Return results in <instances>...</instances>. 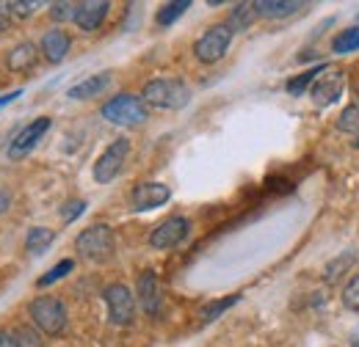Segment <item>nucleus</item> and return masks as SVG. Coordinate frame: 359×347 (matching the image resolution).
<instances>
[{
  "label": "nucleus",
  "instance_id": "nucleus-1",
  "mask_svg": "<svg viewBox=\"0 0 359 347\" xmlns=\"http://www.w3.org/2000/svg\"><path fill=\"white\" fill-rule=\"evenodd\" d=\"M191 91L182 80H172V78H161V80H149L144 86V102L161 111H180L188 105Z\"/></svg>",
  "mask_w": 359,
  "mask_h": 347
},
{
  "label": "nucleus",
  "instance_id": "nucleus-2",
  "mask_svg": "<svg viewBox=\"0 0 359 347\" xmlns=\"http://www.w3.org/2000/svg\"><path fill=\"white\" fill-rule=\"evenodd\" d=\"M75 248L81 251V257H86L91 262H105L114 257V248H116V237H114V229L105 226V223H94L89 229H83L75 240Z\"/></svg>",
  "mask_w": 359,
  "mask_h": 347
},
{
  "label": "nucleus",
  "instance_id": "nucleus-3",
  "mask_svg": "<svg viewBox=\"0 0 359 347\" xmlns=\"http://www.w3.org/2000/svg\"><path fill=\"white\" fill-rule=\"evenodd\" d=\"M102 116L111 122V125H119V127H135L147 119V108L144 102L133 97V94H119L114 97L111 102L102 105Z\"/></svg>",
  "mask_w": 359,
  "mask_h": 347
},
{
  "label": "nucleus",
  "instance_id": "nucleus-4",
  "mask_svg": "<svg viewBox=\"0 0 359 347\" xmlns=\"http://www.w3.org/2000/svg\"><path fill=\"white\" fill-rule=\"evenodd\" d=\"M31 317H34V323L45 334H50V337H55V334H61L67 328V309H64V304L58 298H53V295L36 298L31 304Z\"/></svg>",
  "mask_w": 359,
  "mask_h": 347
},
{
  "label": "nucleus",
  "instance_id": "nucleus-5",
  "mask_svg": "<svg viewBox=\"0 0 359 347\" xmlns=\"http://www.w3.org/2000/svg\"><path fill=\"white\" fill-rule=\"evenodd\" d=\"M229 42H232L229 25H213V28H208V31L196 39L194 52H196V58H199L202 64H216V61L224 58V52L229 50Z\"/></svg>",
  "mask_w": 359,
  "mask_h": 347
},
{
  "label": "nucleus",
  "instance_id": "nucleus-6",
  "mask_svg": "<svg viewBox=\"0 0 359 347\" xmlns=\"http://www.w3.org/2000/svg\"><path fill=\"white\" fill-rule=\"evenodd\" d=\"M128 152H130V141H128V138H116V141L100 155V160L94 163V179H97L100 185H105V182H111L114 176H119L125 160H128Z\"/></svg>",
  "mask_w": 359,
  "mask_h": 347
},
{
  "label": "nucleus",
  "instance_id": "nucleus-7",
  "mask_svg": "<svg viewBox=\"0 0 359 347\" xmlns=\"http://www.w3.org/2000/svg\"><path fill=\"white\" fill-rule=\"evenodd\" d=\"M105 304H108V317L114 325H130L135 317V298L125 284H111L105 287Z\"/></svg>",
  "mask_w": 359,
  "mask_h": 347
},
{
  "label": "nucleus",
  "instance_id": "nucleus-8",
  "mask_svg": "<svg viewBox=\"0 0 359 347\" xmlns=\"http://www.w3.org/2000/svg\"><path fill=\"white\" fill-rule=\"evenodd\" d=\"M343 86H346V78L340 69L334 66H323V72L315 78L313 86V102L318 108H326L332 102H337V97L343 94Z\"/></svg>",
  "mask_w": 359,
  "mask_h": 347
},
{
  "label": "nucleus",
  "instance_id": "nucleus-9",
  "mask_svg": "<svg viewBox=\"0 0 359 347\" xmlns=\"http://www.w3.org/2000/svg\"><path fill=\"white\" fill-rule=\"evenodd\" d=\"M188 232H191V223H188V218H169V220H163L161 226H155V232L149 234V246L152 248H175L180 246L185 237H188Z\"/></svg>",
  "mask_w": 359,
  "mask_h": 347
},
{
  "label": "nucleus",
  "instance_id": "nucleus-10",
  "mask_svg": "<svg viewBox=\"0 0 359 347\" xmlns=\"http://www.w3.org/2000/svg\"><path fill=\"white\" fill-rule=\"evenodd\" d=\"M50 130V119L47 116H39V119H34L25 130H20L14 135V141H11V146H8V155L11 157H22V155H28L39 141H42V135Z\"/></svg>",
  "mask_w": 359,
  "mask_h": 347
},
{
  "label": "nucleus",
  "instance_id": "nucleus-11",
  "mask_svg": "<svg viewBox=\"0 0 359 347\" xmlns=\"http://www.w3.org/2000/svg\"><path fill=\"white\" fill-rule=\"evenodd\" d=\"M172 199L169 185L163 182H141L133 190V207L135 210H155Z\"/></svg>",
  "mask_w": 359,
  "mask_h": 347
},
{
  "label": "nucleus",
  "instance_id": "nucleus-12",
  "mask_svg": "<svg viewBox=\"0 0 359 347\" xmlns=\"http://www.w3.org/2000/svg\"><path fill=\"white\" fill-rule=\"evenodd\" d=\"M138 301H141V309L152 317L161 311V284L155 270H144L138 276Z\"/></svg>",
  "mask_w": 359,
  "mask_h": 347
},
{
  "label": "nucleus",
  "instance_id": "nucleus-13",
  "mask_svg": "<svg viewBox=\"0 0 359 347\" xmlns=\"http://www.w3.org/2000/svg\"><path fill=\"white\" fill-rule=\"evenodd\" d=\"M108 8H111L108 0H86V3H78V6H75V22H78V28H83V31H97V28L102 25Z\"/></svg>",
  "mask_w": 359,
  "mask_h": 347
},
{
  "label": "nucleus",
  "instance_id": "nucleus-14",
  "mask_svg": "<svg viewBox=\"0 0 359 347\" xmlns=\"http://www.w3.org/2000/svg\"><path fill=\"white\" fill-rule=\"evenodd\" d=\"M69 36L61 31V28H53V31H47L45 36H42V52H45L47 61H53V64H58V61H64L67 58V52H69Z\"/></svg>",
  "mask_w": 359,
  "mask_h": 347
},
{
  "label": "nucleus",
  "instance_id": "nucleus-15",
  "mask_svg": "<svg viewBox=\"0 0 359 347\" xmlns=\"http://www.w3.org/2000/svg\"><path fill=\"white\" fill-rule=\"evenodd\" d=\"M299 8H304V3H299V0H257V3H255L257 17H269V20L290 17V14H296Z\"/></svg>",
  "mask_w": 359,
  "mask_h": 347
},
{
  "label": "nucleus",
  "instance_id": "nucleus-16",
  "mask_svg": "<svg viewBox=\"0 0 359 347\" xmlns=\"http://www.w3.org/2000/svg\"><path fill=\"white\" fill-rule=\"evenodd\" d=\"M36 64V44L34 42H22L17 44L11 52H8V69L11 72H25Z\"/></svg>",
  "mask_w": 359,
  "mask_h": 347
},
{
  "label": "nucleus",
  "instance_id": "nucleus-17",
  "mask_svg": "<svg viewBox=\"0 0 359 347\" xmlns=\"http://www.w3.org/2000/svg\"><path fill=\"white\" fill-rule=\"evenodd\" d=\"M108 83H111L108 75H91L86 80H81L78 86L69 88V97H72V99H89V97H97L100 91H105Z\"/></svg>",
  "mask_w": 359,
  "mask_h": 347
},
{
  "label": "nucleus",
  "instance_id": "nucleus-18",
  "mask_svg": "<svg viewBox=\"0 0 359 347\" xmlns=\"http://www.w3.org/2000/svg\"><path fill=\"white\" fill-rule=\"evenodd\" d=\"M255 17H257L255 3H238V6L232 8V14H229V22H226V25H229L232 34H235V31H246Z\"/></svg>",
  "mask_w": 359,
  "mask_h": 347
},
{
  "label": "nucleus",
  "instance_id": "nucleus-19",
  "mask_svg": "<svg viewBox=\"0 0 359 347\" xmlns=\"http://www.w3.org/2000/svg\"><path fill=\"white\" fill-rule=\"evenodd\" d=\"M53 240H55V232H53V229L36 226V229H31V232H28L25 246H28V251H31V254H45L47 246H50Z\"/></svg>",
  "mask_w": 359,
  "mask_h": 347
},
{
  "label": "nucleus",
  "instance_id": "nucleus-20",
  "mask_svg": "<svg viewBox=\"0 0 359 347\" xmlns=\"http://www.w3.org/2000/svg\"><path fill=\"white\" fill-rule=\"evenodd\" d=\"M354 50H359V25L343 31V34L332 42V52H337V55H346V52H354Z\"/></svg>",
  "mask_w": 359,
  "mask_h": 347
},
{
  "label": "nucleus",
  "instance_id": "nucleus-21",
  "mask_svg": "<svg viewBox=\"0 0 359 347\" xmlns=\"http://www.w3.org/2000/svg\"><path fill=\"white\" fill-rule=\"evenodd\" d=\"M337 130L340 132H348V135H359V102H351L343 113H340V119H337Z\"/></svg>",
  "mask_w": 359,
  "mask_h": 347
},
{
  "label": "nucleus",
  "instance_id": "nucleus-22",
  "mask_svg": "<svg viewBox=\"0 0 359 347\" xmlns=\"http://www.w3.org/2000/svg\"><path fill=\"white\" fill-rule=\"evenodd\" d=\"M241 301V295H229V298H222V301H213V304H208L202 311H199V317H202V323H213L216 317H222L229 306H235Z\"/></svg>",
  "mask_w": 359,
  "mask_h": 347
},
{
  "label": "nucleus",
  "instance_id": "nucleus-23",
  "mask_svg": "<svg viewBox=\"0 0 359 347\" xmlns=\"http://www.w3.org/2000/svg\"><path fill=\"white\" fill-rule=\"evenodd\" d=\"M191 3L188 0H175V3H166V6H161V11H158V25H172L177 17L185 14V8H188Z\"/></svg>",
  "mask_w": 359,
  "mask_h": 347
},
{
  "label": "nucleus",
  "instance_id": "nucleus-24",
  "mask_svg": "<svg viewBox=\"0 0 359 347\" xmlns=\"http://www.w3.org/2000/svg\"><path fill=\"white\" fill-rule=\"evenodd\" d=\"M72 267H75V262H72V260H61L58 264H55V267H50V270H47V273L42 276V278H39V281H36V284H39V287H50L53 281L64 278V276H67Z\"/></svg>",
  "mask_w": 359,
  "mask_h": 347
},
{
  "label": "nucleus",
  "instance_id": "nucleus-25",
  "mask_svg": "<svg viewBox=\"0 0 359 347\" xmlns=\"http://www.w3.org/2000/svg\"><path fill=\"white\" fill-rule=\"evenodd\" d=\"M320 72H323V66H315V69H307V72H304V75H299V78H293V80H290V83H287V91H290V94H293V97H299V94H302V91H304V88L310 86V83H313L315 78H318V75H320Z\"/></svg>",
  "mask_w": 359,
  "mask_h": 347
},
{
  "label": "nucleus",
  "instance_id": "nucleus-26",
  "mask_svg": "<svg viewBox=\"0 0 359 347\" xmlns=\"http://www.w3.org/2000/svg\"><path fill=\"white\" fill-rule=\"evenodd\" d=\"M14 339H17V347H45L42 339H39V334L31 325H20L17 334H14Z\"/></svg>",
  "mask_w": 359,
  "mask_h": 347
},
{
  "label": "nucleus",
  "instance_id": "nucleus-27",
  "mask_svg": "<svg viewBox=\"0 0 359 347\" xmlns=\"http://www.w3.org/2000/svg\"><path fill=\"white\" fill-rule=\"evenodd\" d=\"M343 304L359 314V276H354V278L346 284V290H343Z\"/></svg>",
  "mask_w": 359,
  "mask_h": 347
},
{
  "label": "nucleus",
  "instance_id": "nucleus-28",
  "mask_svg": "<svg viewBox=\"0 0 359 347\" xmlns=\"http://www.w3.org/2000/svg\"><path fill=\"white\" fill-rule=\"evenodd\" d=\"M34 8H36V3H28V0H11V3H6V11L14 14V17H20V20L31 17Z\"/></svg>",
  "mask_w": 359,
  "mask_h": 347
},
{
  "label": "nucleus",
  "instance_id": "nucleus-29",
  "mask_svg": "<svg viewBox=\"0 0 359 347\" xmlns=\"http://www.w3.org/2000/svg\"><path fill=\"white\" fill-rule=\"evenodd\" d=\"M83 210H86V201H81V199H78V201H67V204H64V210H61V218H64L67 223H72V220L81 215Z\"/></svg>",
  "mask_w": 359,
  "mask_h": 347
},
{
  "label": "nucleus",
  "instance_id": "nucleus-30",
  "mask_svg": "<svg viewBox=\"0 0 359 347\" xmlns=\"http://www.w3.org/2000/svg\"><path fill=\"white\" fill-rule=\"evenodd\" d=\"M53 17H55V20L72 17V20H75V3H55V6H53Z\"/></svg>",
  "mask_w": 359,
  "mask_h": 347
},
{
  "label": "nucleus",
  "instance_id": "nucleus-31",
  "mask_svg": "<svg viewBox=\"0 0 359 347\" xmlns=\"http://www.w3.org/2000/svg\"><path fill=\"white\" fill-rule=\"evenodd\" d=\"M17 97H22V88H17V91H11V94H6V97H0V111L6 108V105H11Z\"/></svg>",
  "mask_w": 359,
  "mask_h": 347
},
{
  "label": "nucleus",
  "instance_id": "nucleus-32",
  "mask_svg": "<svg viewBox=\"0 0 359 347\" xmlns=\"http://www.w3.org/2000/svg\"><path fill=\"white\" fill-rule=\"evenodd\" d=\"M0 347H17V339H14L11 334H6V331H0Z\"/></svg>",
  "mask_w": 359,
  "mask_h": 347
},
{
  "label": "nucleus",
  "instance_id": "nucleus-33",
  "mask_svg": "<svg viewBox=\"0 0 359 347\" xmlns=\"http://www.w3.org/2000/svg\"><path fill=\"white\" fill-rule=\"evenodd\" d=\"M6 25H8V11H6V3H0V34L6 31Z\"/></svg>",
  "mask_w": 359,
  "mask_h": 347
},
{
  "label": "nucleus",
  "instance_id": "nucleus-34",
  "mask_svg": "<svg viewBox=\"0 0 359 347\" xmlns=\"http://www.w3.org/2000/svg\"><path fill=\"white\" fill-rule=\"evenodd\" d=\"M8 201H11V199H8V193H0V213L8 207Z\"/></svg>",
  "mask_w": 359,
  "mask_h": 347
},
{
  "label": "nucleus",
  "instance_id": "nucleus-35",
  "mask_svg": "<svg viewBox=\"0 0 359 347\" xmlns=\"http://www.w3.org/2000/svg\"><path fill=\"white\" fill-rule=\"evenodd\" d=\"M354 149H359V135L354 138Z\"/></svg>",
  "mask_w": 359,
  "mask_h": 347
},
{
  "label": "nucleus",
  "instance_id": "nucleus-36",
  "mask_svg": "<svg viewBox=\"0 0 359 347\" xmlns=\"http://www.w3.org/2000/svg\"><path fill=\"white\" fill-rule=\"evenodd\" d=\"M357 97H359V83H357Z\"/></svg>",
  "mask_w": 359,
  "mask_h": 347
}]
</instances>
